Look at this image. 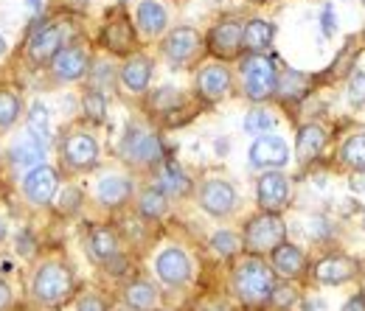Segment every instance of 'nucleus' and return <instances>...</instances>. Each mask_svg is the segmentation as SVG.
Wrapping results in <instances>:
<instances>
[{"instance_id":"9b49d317","label":"nucleus","mask_w":365,"mask_h":311,"mask_svg":"<svg viewBox=\"0 0 365 311\" xmlns=\"http://www.w3.org/2000/svg\"><path fill=\"white\" fill-rule=\"evenodd\" d=\"M56 172L48 169V166H37V169H29V174L23 179V194L31 205H48L53 199V191H56Z\"/></svg>"},{"instance_id":"49530a36","label":"nucleus","mask_w":365,"mask_h":311,"mask_svg":"<svg viewBox=\"0 0 365 311\" xmlns=\"http://www.w3.org/2000/svg\"><path fill=\"white\" fill-rule=\"evenodd\" d=\"M40 6H43L40 0H29V9H31V11H40Z\"/></svg>"},{"instance_id":"c9c22d12","label":"nucleus","mask_w":365,"mask_h":311,"mask_svg":"<svg viewBox=\"0 0 365 311\" xmlns=\"http://www.w3.org/2000/svg\"><path fill=\"white\" fill-rule=\"evenodd\" d=\"M180 104H182V95L175 88H160L155 90V95H152V110H158V112H172Z\"/></svg>"},{"instance_id":"a18cd8bd","label":"nucleus","mask_w":365,"mask_h":311,"mask_svg":"<svg viewBox=\"0 0 365 311\" xmlns=\"http://www.w3.org/2000/svg\"><path fill=\"white\" fill-rule=\"evenodd\" d=\"M351 188H354L357 194H365V174H360V177L351 179Z\"/></svg>"},{"instance_id":"bb28decb","label":"nucleus","mask_w":365,"mask_h":311,"mask_svg":"<svg viewBox=\"0 0 365 311\" xmlns=\"http://www.w3.org/2000/svg\"><path fill=\"white\" fill-rule=\"evenodd\" d=\"M160 191L166 196H185L191 191V179L182 174L178 163H163L160 166Z\"/></svg>"},{"instance_id":"09e8293b","label":"nucleus","mask_w":365,"mask_h":311,"mask_svg":"<svg viewBox=\"0 0 365 311\" xmlns=\"http://www.w3.org/2000/svg\"><path fill=\"white\" fill-rule=\"evenodd\" d=\"M3 53H6V40L0 37V56H3Z\"/></svg>"},{"instance_id":"79ce46f5","label":"nucleus","mask_w":365,"mask_h":311,"mask_svg":"<svg viewBox=\"0 0 365 311\" xmlns=\"http://www.w3.org/2000/svg\"><path fill=\"white\" fill-rule=\"evenodd\" d=\"M76 311H107V303L98 295H82L76 303Z\"/></svg>"},{"instance_id":"1a4fd4ad","label":"nucleus","mask_w":365,"mask_h":311,"mask_svg":"<svg viewBox=\"0 0 365 311\" xmlns=\"http://www.w3.org/2000/svg\"><path fill=\"white\" fill-rule=\"evenodd\" d=\"M289 160V146L278 135H262L250 146V163L256 169H281Z\"/></svg>"},{"instance_id":"a19ab883","label":"nucleus","mask_w":365,"mask_h":311,"mask_svg":"<svg viewBox=\"0 0 365 311\" xmlns=\"http://www.w3.org/2000/svg\"><path fill=\"white\" fill-rule=\"evenodd\" d=\"M320 28L326 37H331L337 31V14H334V6H326L323 14H320Z\"/></svg>"},{"instance_id":"423d86ee","label":"nucleus","mask_w":365,"mask_h":311,"mask_svg":"<svg viewBox=\"0 0 365 311\" xmlns=\"http://www.w3.org/2000/svg\"><path fill=\"white\" fill-rule=\"evenodd\" d=\"M88 65H91V56H88V51H85L82 45H65V48H59V51L53 53V59H51V70H53V76L62 79V82H76V79H82V76L88 73Z\"/></svg>"},{"instance_id":"39448f33","label":"nucleus","mask_w":365,"mask_h":311,"mask_svg":"<svg viewBox=\"0 0 365 311\" xmlns=\"http://www.w3.org/2000/svg\"><path fill=\"white\" fill-rule=\"evenodd\" d=\"M284 236L287 227L275 214H259L245 227V250H250L253 255L273 253L278 244H284Z\"/></svg>"},{"instance_id":"2f4dec72","label":"nucleus","mask_w":365,"mask_h":311,"mask_svg":"<svg viewBox=\"0 0 365 311\" xmlns=\"http://www.w3.org/2000/svg\"><path fill=\"white\" fill-rule=\"evenodd\" d=\"M340 157H343V163H346L349 169H354V172H365V132L351 135V137L343 143Z\"/></svg>"},{"instance_id":"7c9ffc66","label":"nucleus","mask_w":365,"mask_h":311,"mask_svg":"<svg viewBox=\"0 0 365 311\" xmlns=\"http://www.w3.org/2000/svg\"><path fill=\"white\" fill-rule=\"evenodd\" d=\"M138 211L143 219H160L169 211V196L160 188H146L138 199Z\"/></svg>"},{"instance_id":"5701e85b","label":"nucleus","mask_w":365,"mask_h":311,"mask_svg":"<svg viewBox=\"0 0 365 311\" xmlns=\"http://www.w3.org/2000/svg\"><path fill=\"white\" fill-rule=\"evenodd\" d=\"M149 79H152V62L146 56H133V59L124 62L121 82L130 93H143L149 88Z\"/></svg>"},{"instance_id":"20e7f679","label":"nucleus","mask_w":365,"mask_h":311,"mask_svg":"<svg viewBox=\"0 0 365 311\" xmlns=\"http://www.w3.org/2000/svg\"><path fill=\"white\" fill-rule=\"evenodd\" d=\"M242 79H245V95L250 101H264L275 93V82H278V70L275 65L262 56V53H250L242 62Z\"/></svg>"},{"instance_id":"4be33fe9","label":"nucleus","mask_w":365,"mask_h":311,"mask_svg":"<svg viewBox=\"0 0 365 311\" xmlns=\"http://www.w3.org/2000/svg\"><path fill=\"white\" fill-rule=\"evenodd\" d=\"M307 258L295 244H278L273 250V269L284 278H298L304 275Z\"/></svg>"},{"instance_id":"de8ad7c7","label":"nucleus","mask_w":365,"mask_h":311,"mask_svg":"<svg viewBox=\"0 0 365 311\" xmlns=\"http://www.w3.org/2000/svg\"><path fill=\"white\" fill-rule=\"evenodd\" d=\"M211 311H228V306H225V303H214V306H211Z\"/></svg>"},{"instance_id":"393cba45","label":"nucleus","mask_w":365,"mask_h":311,"mask_svg":"<svg viewBox=\"0 0 365 311\" xmlns=\"http://www.w3.org/2000/svg\"><path fill=\"white\" fill-rule=\"evenodd\" d=\"M135 17H138V26H140V31H143V34H149V37L160 34V31L166 28V23H169V17H166V9H163L158 0H140Z\"/></svg>"},{"instance_id":"6ab92c4d","label":"nucleus","mask_w":365,"mask_h":311,"mask_svg":"<svg viewBox=\"0 0 365 311\" xmlns=\"http://www.w3.org/2000/svg\"><path fill=\"white\" fill-rule=\"evenodd\" d=\"M323 146H326V130H323V127H318V124H307V127H301L298 143H295V154H298L301 163H312V160H318L320 152H323Z\"/></svg>"},{"instance_id":"aec40b11","label":"nucleus","mask_w":365,"mask_h":311,"mask_svg":"<svg viewBox=\"0 0 365 311\" xmlns=\"http://www.w3.org/2000/svg\"><path fill=\"white\" fill-rule=\"evenodd\" d=\"M101 40H104V45H107L110 51L127 53V51L135 48V31H133V26L127 23V17H118V20H113V23L104 26Z\"/></svg>"},{"instance_id":"a878e982","label":"nucleus","mask_w":365,"mask_h":311,"mask_svg":"<svg viewBox=\"0 0 365 311\" xmlns=\"http://www.w3.org/2000/svg\"><path fill=\"white\" fill-rule=\"evenodd\" d=\"M9 157H11V163H14V166L37 169V166L46 160V146H40L37 140L26 137V140H20V143H14V146H11Z\"/></svg>"},{"instance_id":"a211bd4d","label":"nucleus","mask_w":365,"mask_h":311,"mask_svg":"<svg viewBox=\"0 0 365 311\" xmlns=\"http://www.w3.org/2000/svg\"><path fill=\"white\" fill-rule=\"evenodd\" d=\"M130 194H133V182L127 177H121V174H107V177L98 179V185H96V196L107 208L124 205L130 199Z\"/></svg>"},{"instance_id":"4c0bfd02","label":"nucleus","mask_w":365,"mask_h":311,"mask_svg":"<svg viewBox=\"0 0 365 311\" xmlns=\"http://www.w3.org/2000/svg\"><path fill=\"white\" fill-rule=\"evenodd\" d=\"M349 101L354 107H365V70H354L349 79Z\"/></svg>"},{"instance_id":"ddd939ff","label":"nucleus","mask_w":365,"mask_h":311,"mask_svg":"<svg viewBox=\"0 0 365 311\" xmlns=\"http://www.w3.org/2000/svg\"><path fill=\"white\" fill-rule=\"evenodd\" d=\"M62 154L65 160L73 166V169H93L96 160H98V146L88 132H73L68 135L65 146H62Z\"/></svg>"},{"instance_id":"f257e3e1","label":"nucleus","mask_w":365,"mask_h":311,"mask_svg":"<svg viewBox=\"0 0 365 311\" xmlns=\"http://www.w3.org/2000/svg\"><path fill=\"white\" fill-rule=\"evenodd\" d=\"M233 289L239 295L242 303L247 306H264L270 303L275 283H273V269L267 267L262 258H245L239 267L233 269Z\"/></svg>"},{"instance_id":"ea45409f","label":"nucleus","mask_w":365,"mask_h":311,"mask_svg":"<svg viewBox=\"0 0 365 311\" xmlns=\"http://www.w3.org/2000/svg\"><path fill=\"white\" fill-rule=\"evenodd\" d=\"M295 289L292 286H278V289H273V295H270V300H273L278 309H287V306H292L295 303Z\"/></svg>"},{"instance_id":"c85d7f7f","label":"nucleus","mask_w":365,"mask_h":311,"mask_svg":"<svg viewBox=\"0 0 365 311\" xmlns=\"http://www.w3.org/2000/svg\"><path fill=\"white\" fill-rule=\"evenodd\" d=\"M124 297H127L130 309H135V311H152L158 306V292H155V286L146 283V280L130 283L127 292H124Z\"/></svg>"},{"instance_id":"4468645a","label":"nucleus","mask_w":365,"mask_h":311,"mask_svg":"<svg viewBox=\"0 0 365 311\" xmlns=\"http://www.w3.org/2000/svg\"><path fill=\"white\" fill-rule=\"evenodd\" d=\"M197 51H200V34H197L194 28H188V26H180V28L169 31V37L163 40V53H166V59H172L175 65L188 62Z\"/></svg>"},{"instance_id":"58836bf2","label":"nucleus","mask_w":365,"mask_h":311,"mask_svg":"<svg viewBox=\"0 0 365 311\" xmlns=\"http://www.w3.org/2000/svg\"><path fill=\"white\" fill-rule=\"evenodd\" d=\"M79 205H82V191H79V188H68V191L59 196V211H62V214H73Z\"/></svg>"},{"instance_id":"c756f323","label":"nucleus","mask_w":365,"mask_h":311,"mask_svg":"<svg viewBox=\"0 0 365 311\" xmlns=\"http://www.w3.org/2000/svg\"><path fill=\"white\" fill-rule=\"evenodd\" d=\"M309 88V76L298 73V70H284L278 73V82H275V93L284 98V101H292V98H301Z\"/></svg>"},{"instance_id":"c03bdc74","label":"nucleus","mask_w":365,"mask_h":311,"mask_svg":"<svg viewBox=\"0 0 365 311\" xmlns=\"http://www.w3.org/2000/svg\"><path fill=\"white\" fill-rule=\"evenodd\" d=\"M9 306H11V289L0 280V311H6Z\"/></svg>"},{"instance_id":"6e6552de","label":"nucleus","mask_w":365,"mask_h":311,"mask_svg":"<svg viewBox=\"0 0 365 311\" xmlns=\"http://www.w3.org/2000/svg\"><path fill=\"white\" fill-rule=\"evenodd\" d=\"M200 205L211 216H228L236 208V191L228 179H205L200 188Z\"/></svg>"},{"instance_id":"0eeeda50","label":"nucleus","mask_w":365,"mask_h":311,"mask_svg":"<svg viewBox=\"0 0 365 311\" xmlns=\"http://www.w3.org/2000/svg\"><path fill=\"white\" fill-rule=\"evenodd\" d=\"M65 40H68V26L65 23H43L29 40V56L34 62L53 59V53L59 48H65Z\"/></svg>"},{"instance_id":"dca6fc26","label":"nucleus","mask_w":365,"mask_h":311,"mask_svg":"<svg viewBox=\"0 0 365 311\" xmlns=\"http://www.w3.org/2000/svg\"><path fill=\"white\" fill-rule=\"evenodd\" d=\"M208 45L217 56H225V59L236 56L239 48H242V23L239 20H225L220 26H214L211 34H208Z\"/></svg>"},{"instance_id":"7ed1b4c3","label":"nucleus","mask_w":365,"mask_h":311,"mask_svg":"<svg viewBox=\"0 0 365 311\" xmlns=\"http://www.w3.org/2000/svg\"><path fill=\"white\" fill-rule=\"evenodd\" d=\"M73 292V275L62 264H46L34 278V297L43 306H62Z\"/></svg>"},{"instance_id":"3c124183","label":"nucleus","mask_w":365,"mask_h":311,"mask_svg":"<svg viewBox=\"0 0 365 311\" xmlns=\"http://www.w3.org/2000/svg\"><path fill=\"white\" fill-rule=\"evenodd\" d=\"M363 292H365V278H363ZM363 297H365V295H363Z\"/></svg>"},{"instance_id":"72a5a7b5","label":"nucleus","mask_w":365,"mask_h":311,"mask_svg":"<svg viewBox=\"0 0 365 311\" xmlns=\"http://www.w3.org/2000/svg\"><path fill=\"white\" fill-rule=\"evenodd\" d=\"M275 127V115L270 110H250L245 118V132L247 135H267Z\"/></svg>"},{"instance_id":"f3484780","label":"nucleus","mask_w":365,"mask_h":311,"mask_svg":"<svg viewBox=\"0 0 365 311\" xmlns=\"http://www.w3.org/2000/svg\"><path fill=\"white\" fill-rule=\"evenodd\" d=\"M357 275V261L346 255H329L315 267V278L326 286H340Z\"/></svg>"},{"instance_id":"473e14b6","label":"nucleus","mask_w":365,"mask_h":311,"mask_svg":"<svg viewBox=\"0 0 365 311\" xmlns=\"http://www.w3.org/2000/svg\"><path fill=\"white\" fill-rule=\"evenodd\" d=\"M20 98L11 93V90H0V130H11L20 118Z\"/></svg>"},{"instance_id":"412c9836","label":"nucleus","mask_w":365,"mask_h":311,"mask_svg":"<svg viewBox=\"0 0 365 311\" xmlns=\"http://www.w3.org/2000/svg\"><path fill=\"white\" fill-rule=\"evenodd\" d=\"M275 26L267 20H250L247 26H242V48H247L250 53H262L273 45Z\"/></svg>"},{"instance_id":"b1692460","label":"nucleus","mask_w":365,"mask_h":311,"mask_svg":"<svg viewBox=\"0 0 365 311\" xmlns=\"http://www.w3.org/2000/svg\"><path fill=\"white\" fill-rule=\"evenodd\" d=\"M88 253L93 255V261L107 264L118 255V238L110 227H93L91 238H88Z\"/></svg>"},{"instance_id":"9d476101","label":"nucleus","mask_w":365,"mask_h":311,"mask_svg":"<svg viewBox=\"0 0 365 311\" xmlns=\"http://www.w3.org/2000/svg\"><path fill=\"white\" fill-rule=\"evenodd\" d=\"M256 196H259V205L264 208V214H278L289 202V179L281 172L262 174L259 185H256Z\"/></svg>"},{"instance_id":"f8f14e48","label":"nucleus","mask_w":365,"mask_h":311,"mask_svg":"<svg viewBox=\"0 0 365 311\" xmlns=\"http://www.w3.org/2000/svg\"><path fill=\"white\" fill-rule=\"evenodd\" d=\"M155 269H158V278L163 283H169V286H182L191 278V261H188V255L182 250H178V247L163 250L158 255V261H155Z\"/></svg>"},{"instance_id":"603ef678","label":"nucleus","mask_w":365,"mask_h":311,"mask_svg":"<svg viewBox=\"0 0 365 311\" xmlns=\"http://www.w3.org/2000/svg\"><path fill=\"white\" fill-rule=\"evenodd\" d=\"M363 3H365V0H363Z\"/></svg>"},{"instance_id":"f704fd0d","label":"nucleus","mask_w":365,"mask_h":311,"mask_svg":"<svg viewBox=\"0 0 365 311\" xmlns=\"http://www.w3.org/2000/svg\"><path fill=\"white\" fill-rule=\"evenodd\" d=\"M211 247H214L217 255L228 258V255H236V253L242 250V238H239L236 233H230V230H220V233H214Z\"/></svg>"},{"instance_id":"37998d69","label":"nucleus","mask_w":365,"mask_h":311,"mask_svg":"<svg viewBox=\"0 0 365 311\" xmlns=\"http://www.w3.org/2000/svg\"><path fill=\"white\" fill-rule=\"evenodd\" d=\"M343 311H365V297L363 295L349 297V300H346V306H343Z\"/></svg>"},{"instance_id":"2eb2a0df","label":"nucleus","mask_w":365,"mask_h":311,"mask_svg":"<svg viewBox=\"0 0 365 311\" xmlns=\"http://www.w3.org/2000/svg\"><path fill=\"white\" fill-rule=\"evenodd\" d=\"M197 90H200V95L205 101H220L230 90V70L220 62L205 65L200 70V76H197Z\"/></svg>"},{"instance_id":"8fccbe9b","label":"nucleus","mask_w":365,"mask_h":311,"mask_svg":"<svg viewBox=\"0 0 365 311\" xmlns=\"http://www.w3.org/2000/svg\"><path fill=\"white\" fill-rule=\"evenodd\" d=\"M3 233H6V224L0 222V238H3Z\"/></svg>"},{"instance_id":"cd10ccee","label":"nucleus","mask_w":365,"mask_h":311,"mask_svg":"<svg viewBox=\"0 0 365 311\" xmlns=\"http://www.w3.org/2000/svg\"><path fill=\"white\" fill-rule=\"evenodd\" d=\"M29 137L46 149L51 143V115H48L46 104H40V101L31 104V110H29Z\"/></svg>"},{"instance_id":"f03ea898","label":"nucleus","mask_w":365,"mask_h":311,"mask_svg":"<svg viewBox=\"0 0 365 311\" xmlns=\"http://www.w3.org/2000/svg\"><path fill=\"white\" fill-rule=\"evenodd\" d=\"M118 152L133 166H155L163 157V146H160L158 135H152L149 130H143L138 124L127 127V132H124L121 143H118Z\"/></svg>"},{"instance_id":"e433bc0d","label":"nucleus","mask_w":365,"mask_h":311,"mask_svg":"<svg viewBox=\"0 0 365 311\" xmlns=\"http://www.w3.org/2000/svg\"><path fill=\"white\" fill-rule=\"evenodd\" d=\"M82 107L93 121H104V115H107V98L101 95V90H88L82 98Z\"/></svg>"}]
</instances>
